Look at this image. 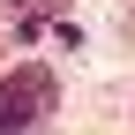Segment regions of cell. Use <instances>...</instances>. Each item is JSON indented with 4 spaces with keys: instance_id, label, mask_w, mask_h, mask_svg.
Instances as JSON below:
<instances>
[{
    "instance_id": "obj_1",
    "label": "cell",
    "mask_w": 135,
    "mask_h": 135,
    "mask_svg": "<svg viewBox=\"0 0 135 135\" xmlns=\"http://www.w3.org/2000/svg\"><path fill=\"white\" fill-rule=\"evenodd\" d=\"M53 105H60V75L53 68L23 60V68L0 75V135H38L53 120Z\"/></svg>"
},
{
    "instance_id": "obj_2",
    "label": "cell",
    "mask_w": 135,
    "mask_h": 135,
    "mask_svg": "<svg viewBox=\"0 0 135 135\" xmlns=\"http://www.w3.org/2000/svg\"><path fill=\"white\" fill-rule=\"evenodd\" d=\"M60 0H8V15H23V23H38V15H53Z\"/></svg>"
}]
</instances>
